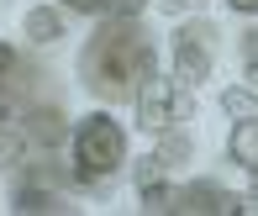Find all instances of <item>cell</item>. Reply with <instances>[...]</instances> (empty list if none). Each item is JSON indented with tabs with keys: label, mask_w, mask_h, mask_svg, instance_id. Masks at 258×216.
<instances>
[{
	"label": "cell",
	"mask_w": 258,
	"mask_h": 216,
	"mask_svg": "<svg viewBox=\"0 0 258 216\" xmlns=\"http://www.w3.org/2000/svg\"><path fill=\"white\" fill-rule=\"evenodd\" d=\"M126 164V132L111 116H85L74 127V179L79 185H95V179H111Z\"/></svg>",
	"instance_id": "cell-2"
},
{
	"label": "cell",
	"mask_w": 258,
	"mask_h": 216,
	"mask_svg": "<svg viewBox=\"0 0 258 216\" xmlns=\"http://www.w3.org/2000/svg\"><path fill=\"white\" fill-rule=\"evenodd\" d=\"M169 211H179V216H242L248 200L232 195V190H221V185H211V179H195V185L174 190V206Z\"/></svg>",
	"instance_id": "cell-4"
},
{
	"label": "cell",
	"mask_w": 258,
	"mask_h": 216,
	"mask_svg": "<svg viewBox=\"0 0 258 216\" xmlns=\"http://www.w3.org/2000/svg\"><path fill=\"white\" fill-rule=\"evenodd\" d=\"M158 6L169 11V16H184V11H195V6H201V0H158Z\"/></svg>",
	"instance_id": "cell-17"
},
{
	"label": "cell",
	"mask_w": 258,
	"mask_h": 216,
	"mask_svg": "<svg viewBox=\"0 0 258 216\" xmlns=\"http://www.w3.org/2000/svg\"><path fill=\"white\" fill-rule=\"evenodd\" d=\"M132 100H137V122H143L148 132H169V122H174V90H169V79L148 74Z\"/></svg>",
	"instance_id": "cell-5"
},
{
	"label": "cell",
	"mask_w": 258,
	"mask_h": 216,
	"mask_svg": "<svg viewBox=\"0 0 258 216\" xmlns=\"http://www.w3.org/2000/svg\"><path fill=\"white\" fill-rule=\"evenodd\" d=\"M16 69V58H11V47H0V85H6V74Z\"/></svg>",
	"instance_id": "cell-18"
},
{
	"label": "cell",
	"mask_w": 258,
	"mask_h": 216,
	"mask_svg": "<svg viewBox=\"0 0 258 216\" xmlns=\"http://www.w3.org/2000/svg\"><path fill=\"white\" fill-rule=\"evenodd\" d=\"M27 137L42 142V148H53V142L63 137V116H58V111H32L27 116Z\"/></svg>",
	"instance_id": "cell-9"
},
{
	"label": "cell",
	"mask_w": 258,
	"mask_h": 216,
	"mask_svg": "<svg viewBox=\"0 0 258 216\" xmlns=\"http://www.w3.org/2000/svg\"><path fill=\"white\" fill-rule=\"evenodd\" d=\"M232 11H242V16H258V0H227Z\"/></svg>",
	"instance_id": "cell-19"
},
{
	"label": "cell",
	"mask_w": 258,
	"mask_h": 216,
	"mask_svg": "<svg viewBox=\"0 0 258 216\" xmlns=\"http://www.w3.org/2000/svg\"><path fill=\"white\" fill-rule=\"evenodd\" d=\"M184 158H190V137H179V132H174V137L158 142V164H163V169H174V164H184Z\"/></svg>",
	"instance_id": "cell-13"
},
{
	"label": "cell",
	"mask_w": 258,
	"mask_h": 216,
	"mask_svg": "<svg viewBox=\"0 0 258 216\" xmlns=\"http://www.w3.org/2000/svg\"><path fill=\"white\" fill-rule=\"evenodd\" d=\"M227 148H232V158H237L248 174H258V116H242V122L232 127V142H227Z\"/></svg>",
	"instance_id": "cell-7"
},
{
	"label": "cell",
	"mask_w": 258,
	"mask_h": 216,
	"mask_svg": "<svg viewBox=\"0 0 258 216\" xmlns=\"http://www.w3.org/2000/svg\"><path fill=\"white\" fill-rule=\"evenodd\" d=\"M253 79H258V74H253Z\"/></svg>",
	"instance_id": "cell-20"
},
{
	"label": "cell",
	"mask_w": 258,
	"mask_h": 216,
	"mask_svg": "<svg viewBox=\"0 0 258 216\" xmlns=\"http://www.w3.org/2000/svg\"><path fill=\"white\" fill-rule=\"evenodd\" d=\"M211 58H216V27H211V21H190V27L179 32V42H174V79H179L184 90L206 85Z\"/></svg>",
	"instance_id": "cell-3"
},
{
	"label": "cell",
	"mask_w": 258,
	"mask_h": 216,
	"mask_svg": "<svg viewBox=\"0 0 258 216\" xmlns=\"http://www.w3.org/2000/svg\"><path fill=\"white\" fill-rule=\"evenodd\" d=\"M143 211H169L174 206V190H169V179H143Z\"/></svg>",
	"instance_id": "cell-11"
},
{
	"label": "cell",
	"mask_w": 258,
	"mask_h": 216,
	"mask_svg": "<svg viewBox=\"0 0 258 216\" xmlns=\"http://www.w3.org/2000/svg\"><path fill=\"white\" fill-rule=\"evenodd\" d=\"M63 11H79V16H100V11H111V0H58Z\"/></svg>",
	"instance_id": "cell-14"
},
{
	"label": "cell",
	"mask_w": 258,
	"mask_h": 216,
	"mask_svg": "<svg viewBox=\"0 0 258 216\" xmlns=\"http://www.w3.org/2000/svg\"><path fill=\"white\" fill-rule=\"evenodd\" d=\"M21 158H27V132H16V127L0 122V169H16Z\"/></svg>",
	"instance_id": "cell-10"
},
{
	"label": "cell",
	"mask_w": 258,
	"mask_h": 216,
	"mask_svg": "<svg viewBox=\"0 0 258 216\" xmlns=\"http://www.w3.org/2000/svg\"><path fill=\"white\" fill-rule=\"evenodd\" d=\"M242 64H248V74H258V32L242 37Z\"/></svg>",
	"instance_id": "cell-15"
},
{
	"label": "cell",
	"mask_w": 258,
	"mask_h": 216,
	"mask_svg": "<svg viewBox=\"0 0 258 216\" xmlns=\"http://www.w3.org/2000/svg\"><path fill=\"white\" fill-rule=\"evenodd\" d=\"M11 211H58L53 174H48V169H32V174L16 185V195H11Z\"/></svg>",
	"instance_id": "cell-6"
},
{
	"label": "cell",
	"mask_w": 258,
	"mask_h": 216,
	"mask_svg": "<svg viewBox=\"0 0 258 216\" xmlns=\"http://www.w3.org/2000/svg\"><path fill=\"white\" fill-rule=\"evenodd\" d=\"M221 111L237 116V122H242V116H258V95L253 90H227V95H221Z\"/></svg>",
	"instance_id": "cell-12"
},
{
	"label": "cell",
	"mask_w": 258,
	"mask_h": 216,
	"mask_svg": "<svg viewBox=\"0 0 258 216\" xmlns=\"http://www.w3.org/2000/svg\"><path fill=\"white\" fill-rule=\"evenodd\" d=\"M79 74H85V90L100 95V100H126L137 95L148 74H153V42L137 27V16H111L95 37L79 53Z\"/></svg>",
	"instance_id": "cell-1"
},
{
	"label": "cell",
	"mask_w": 258,
	"mask_h": 216,
	"mask_svg": "<svg viewBox=\"0 0 258 216\" xmlns=\"http://www.w3.org/2000/svg\"><path fill=\"white\" fill-rule=\"evenodd\" d=\"M27 37L37 42V47H48L63 37V16H58L53 6H37V11H27Z\"/></svg>",
	"instance_id": "cell-8"
},
{
	"label": "cell",
	"mask_w": 258,
	"mask_h": 216,
	"mask_svg": "<svg viewBox=\"0 0 258 216\" xmlns=\"http://www.w3.org/2000/svg\"><path fill=\"white\" fill-rule=\"evenodd\" d=\"M143 6H148V0H111V11H116V16H137Z\"/></svg>",
	"instance_id": "cell-16"
}]
</instances>
